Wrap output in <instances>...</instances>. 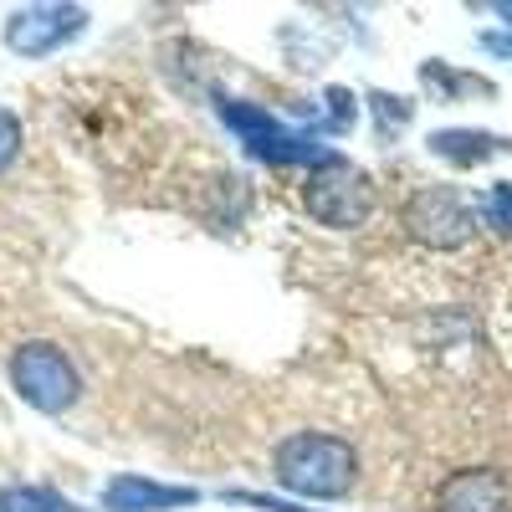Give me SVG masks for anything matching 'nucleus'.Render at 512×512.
I'll return each instance as SVG.
<instances>
[{"label":"nucleus","mask_w":512,"mask_h":512,"mask_svg":"<svg viewBox=\"0 0 512 512\" xmlns=\"http://www.w3.org/2000/svg\"><path fill=\"white\" fill-rule=\"evenodd\" d=\"M88 11L82 6H67V0H52V6H21L6 16V47L16 57H47L57 47H67V41H77L82 31H88Z\"/></svg>","instance_id":"obj_5"},{"label":"nucleus","mask_w":512,"mask_h":512,"mask_svg":"<svg viewBox=\"0 0 512 512\" xmlns=\"http://www.w3.org/2000/svg\"><path fill=\"white\" fill-rule=\"evenodd\" d=\"M369 103H374V118H379L384 134H400V128L410 123V103H405V98H395V93H374Z\"/></svg>","instance_id":"obj_13"},{"label":"nucleus","mask_w":512,"mask_h":512,"mask_svg":"<svg viewBox=\"0 0 512 512\" xmlns=\"http://www.w3.org/2000/svg\"><path fill=\"white\" fill-rule=\"evenodd\" d=\"M303 205H308L313 221L349 231V226H364V221H369V210H374V185H369V175H364L359 164L328 159L323 169H313V175H308Z\"/></svg>","instance_id":"obj_4"},{"label":"nucleus","mask_w":512,"mask_h":512,"mask_svg":"<svg viewBox=\"0 0 512 512\" xmlns=\"http://www.w3.org/2000/svg\"><path fill=\"white\" fill-rule=\"evenodd\" d=\"M425 82H436V88H446V93H492L482 77H451L441 62H425Z\"/></svg>","instance_id":"obj_14"},{"label":"nucleus","mask_w":512,"mask_h":512,"mask_svg":"<svg viewBox=\"0 0 512 512\" xmlns=\"http://www.w3.org/2000/svg\"><path fill=\"white\" fill-rule=\"evenodd\" d=\"M16 154H21V118L11 108H0V169L16 164Z\"/></svg>","instance_id":"obj_15"},{"label":"nucleus","mask_w":512,"mask_h":512,"mask_svg":"<svg viewBox=\"0 0 512 512\" xmlns=\"http://www.w3.org/2000/svg\"><path fill=\"white\" fill-rule=\"evenodd\" d=\"M221 118L241 134L246 154L267 159V164H308V169H323L328 159H338L328 144H318V134H308V128H292V123H282L277 113L256 108V103L226 98V103H221Z\"/></svg>","instance_id":"obj_2"},{"label":"nucleus","mask_w":512,"mask_h":512,"mask_svg":"<svg viewBox=\"0 0 512 512\" xmlns=\"http://www.w3.org/2000/svg\"><path fill=\"white\" fill-rule=\"evenodd\" d=\"M190 502H200L195 487H169L154 477H113L103 487V512H169Z\"/></svg>","instance_id":"obj_7"},{"label":"nucleus","mask_w":512,"mask_h":512,"mask_svg":"<svg viewBox=\"0 0 512 512\" xmlns=\"http://www.w3.org/2000/svg\"><path fill=\"white\" fill-rule=\"evenodd\" d=\"M0 512H82L57 487H0Z\"/></svg>","instance_id":"obj_10"},{"label":"nucleus","mask_w":512,"mask_h":512,"mask_svg":"<svg viewBox=\"0 0 512 512\" xmlns=\"http://www.w3.org/2000/svg\"><path fill=\"white\" fill-rule=\"evenodd\" d=\"M502 149H507V139L482 134V128H441V134H431V154H436V159H451L456 169L487 164V159L502 154Z\"/></svg>","instance_id":"obj_9"},{"label":"nucleus","mask_w":512,"mask_h":512,"mask_svg":"<svg viewBox=\"0 0 512 512\" xmlns=\"http://www.w3.org/2000/svg\"><path fill=\"white\" fill-rule=\"evenodd\" d=\"M482 216H487V226H492V231L512 236V180H502V185H492V190H487Z\"/></svg>","instance_id":"obj_11"},{"label":"nucleus","mask_w":512,"mask_h":512,"mask_svg":"<svg viewBox=\"0 0 512 512\" xmlns=\"http://www.w3.org/2000/svg\"><path fill=\"white\" fill-rule=\"evenodd\" d=\"M11 384H16V395L41 415H62L82 395V379H77L72 359L57 344H41V338H31V344H21L11 354Z\"/></svg>","instance_id":"obj_3"},{"label":"nucleus","mask_w":512,"mask_h":512,"mask_svg":"<svg viewBox=\"0 0 512 512\" xmlns=\"http://www.w3.org/2000/svg\"><path fill=\"white\" fill-rule=\"evenodd\" d=\"M277 466V482L297 497H318V502H333L354 487V446L338 441V436H323V431H297L277 446L272 456Z\"/></svg>","instance_id":"obj_1"},{"label":"nucleus","mask_w":512,"mask_h":512,"mask_svg":"<svg viewBox=\"0 0 512 512\" xmlns=\"http://www.w3.org/2000/svg\"><path fill=\"white\" fill-rule=\"evenodd\" d=\"M507 502H512L507 477L502 472H487V466L446 477L441 482V497H436L441 512H507Z\"/></svg>","instance_id":"obj_8"},{"label":"nucleus","mask_w":512,"mask_h":512,"mask_svg":"<svg viewBox=\"0 0 512 512\" xmlns=\"http://www.w3.org/2000/svg\"><path fill=\"white\" fill-rule=\"evenodd\" d=\"M405 231L420 241V246H436V251H456L472 241L477 231V216L451 185H431L420 190L410 205H405Z\"/></svg>","instance_id":"obj_6"},{"label":"nucleus","mask_w":512,"mask_h":512,"mask_svg":"<svg viewBox=\"0 0 512 512\" xmlns=\"http://www.w3.org/2000/svg\"><path fill=\"white\" fill-rule=\"evenodd\" d=\"M323 118H328L333 134H349L354 128V93L349 88H328L323 93Z\"/></svg>","instance_id":"obj_12"}]
</instances>
